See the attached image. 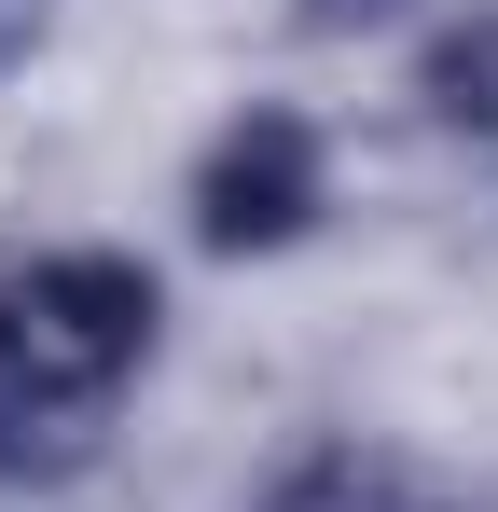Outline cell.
<instances>
[{
  "instance_id": "1",
  "label": "cell",
  "mask_w": 498,
  "mask_h": 512,
  "mask_svg": "<svg viewBox=\"0 0 498 512\" xmlns=\"http://www.w3.org/2000/svg\"><path fill=\"white\" fill-rule=\"evenodd\" d=\"M153 263L125 250H42L0 277V402H111L153 360Z\"/></svg>"
},
{
  "instance_id": "2",
  "label": "cell",
  "mask_w": 498,
  "mask_h": 512,
  "mask_svg": "<svg viewBox=\"0 0 498 512\" xmlns=\"http://www.w3.org/2000/svg\"><path fill=\"white\" fill-rule=\"evenodd\" d=\"M319 222V125L305 111H236L222 139H208V167H194V236L208 250H291Z\"/></svg>"
},
{
  "instance_id": "3",
  "label": "cell",
  "mask_w": 498,
  "mask_h": 512,
  "mask_svg": "<svg viewBox=\"0 0 498 512\" xmlns=\"http://www.w3.org/2000/svg\"><path fill=\"white\" fill-rule=\"evenodd\" d=\"M263 512H457L415 457H388V443H305L277 485H263Z\"/></svg>"
},
{
  "instance_id": "4",
  "label": "cell",
  "mask_w": 498,
  "mask_h": 512,
  "mask_svg": "<svg viewBox=\"0 0 498 512\" xmlns=\"http://www.w3.org/2000/svg\"><path fill=\"white\" fill-rule=\"evenodd\" d=\"M415 97H429L457 139H485V153H498V14H485V28H443V42H429Z\"/></svg>"
},
{
  "instance_id": "5",
  "label": "cell",
  "mask_w": 498,
  "mask_h": 512,
  "mask_svg": "<svg viewBox=\"0 0 498 512\" xmlns=\"http://www.w3.org/2000/svg\"><path fill=\"white\" fill-rule=\"evenodd\" d=\"M97 457V402H0V485H56Z\"/></svg>"
},
{
  "instance_id": "6",
  "label": "cell",
  "mask_w": 498,
  "mask_h": 512,
  "mask_svg": "<svg viewBox=\"0 0 498 512\" xmlns=\"http://www.w3.org/2000/svg\"><path fill=\"white\" fill-rule=\"evenodd\" d=\"M28 28H42V0H0V56H14V42H28Z\"/></svg>"
},
{
  "instance_id": "7",
  "label": "cell",
  "mask_w": 498,
  "mask_h": 512,
  "mask_svg": "<svg viewBox=\"0 0 498 512\" xmlns=\"http://www.w3.org/2000/svg\"><path fill=\"white\" fill-rule=\"evenodd\" d=\"M305 14H319V28H346V14H374V0H305Z\"/></svg>"
}]
</instances>
